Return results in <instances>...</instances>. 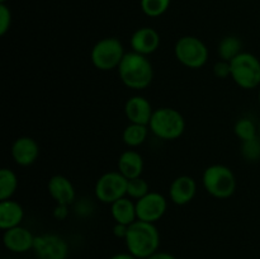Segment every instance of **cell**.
<instances>
[{
  "label": "cell",
  "instance_id": "f1b7e54d",
  "mask_svg": "<svg viewBox=\"0 0 260 259\" xmlns=\"http://www.w3.org/2000/svg\"><path fill=\"white\" fill-rule=\"evenodd\" d=\"M213 75L218 79L231 78V65L230 61L218 60L213 65Z\"/></svg>",
  "mask_w": 260,
  "mask_h": 259
},
{
  "label": "cell",
  "instance_id": "d590c367",
  "mask_svg": "<svg viewBox=\"0 0 260 259\" xmlns=\"http://www.w3.org/2000/svg\"><path fill=\"white\" fill-rule=\"evenodd\" d=\"M7 2V0H0V3H5Z\"/></svg>",
  "mask_w": 260,
  "mask_h": 259
},
{
  "label": "cell",
  "instance_id": "4316f807",
  "mask_svg": "<svg viewBox=\"0 0 260 259\" xmlns=\"http://www.w3.org/2000/svg\"><path fill=\"white\" fill-rule=\"evenodd\" d=\"M12 25V12L5 5V3L0 4V35L5 36Z\"/></svg>",
  "mask_w": 260,
  "mask_h": 259
},
{
  "label": "cell",
  "instance_id": "2e32d148",
  "mask_svg": "<svg viewBox=\"0 0 260 259\" xmlns=\"http://www.w3.org/2000/svg\"><path fill=\"white\" fill-rule=\"evenodd\" d=\"M132 51L149 56L154 53L160 46V36L154 28L142 27L135 30L129 38Z\"/></svg>",
  "mask_w": 260,
  "mask_h": 259
},
{
  "label": "cell",
  "instance_id": "ba28073f",
  "mask_svg": "<svg viewBox=\"0 0 260 259\" xmlns=\"http://www.w3.org/2000/svg\"><path fill=\"white\" fill-rule=\"evenodd\" d=\"M127 183H128V179L123 177L118 170L107 172L102 174L95 182L94 195L99 202L112 205L119 198L126 197Z\"/></svg>",
  "mask_w": 260,
  "mask_h": 259
},
{
  "label": "cell",
  "instance_id": "8fae6325",
  "mask_svg": "<svg viewBox=\"0 0 260 259\" xmlns=\"http://www.w3.org/2000/svg\"><path fill=\"white\" fill-rule=\"evenodd\" d=\"M36 235L24 226L19 225L8 229L3 233V244L9 251L15 254H23L33 250Z\"/></svg>",
  "mask_w": 260,
  "mask_h": 259
},
{
  "label": "cell",
  "instance_id": "7402d4cb",
  "mask_svg": "<svg viewBox=\"0 0 260 259\" xmlns=\"http://www.w3.org/2000/svg\"><path fill=\"white\" fill-rule=\"evenodd\" d=\"M18 189V177L9 168L0 170V201L10 200Z\"/></svg>",
  "mask_w": 260,
  "mask_h": 259
},
{
  "label": "cell",
  "instance_id": "1f68e13d",
  "mask_svg": "<svg viewBox=\"0 0 260 259\" xmlns=\"http://www.w3.org/2000/svg\"><path fill=\"white\" fill-rule=\"evenodd\" d=\"M147 259H177V256H174L173 254L168 253V251L157 250L156 253H154L151 256H149Z\"/></svg>",
  "mask_w": 260,
  "mask_h": 259
},
{
  "label": "cell",
  "instance_id": "6da1fadb",
  "mask_svg": "<svg viewBox=\"0 0 260 259\" xmlns=\"http://www.w3.org/2000/svg\"><path fill=\"white\" fill-rule=\"evenodd\" d=\"M117 71L122 84L134 90H144L149 88L154 80V68L151 61L147 56L135 51L126 52Z\"/></svg>",
  "mask_w": 260,
  "mask_h": 259
},
{
  "label": "cell",
  "instance_id": "5b68a950",
  "mask_svg": "<svg viewBox=\"0 0 260 259\" xmlns=\"http://www.w3.org/2000/svg\"><path fill=\"white\" fill-rule=\"evenodd\" d=\"M231 79L241 89L251 90L260 86V60L251 52H243L230 61Z\"/></svg>",
  "mask_w": 260,
  "mask_h": 259
},
{
  "label": "cell",
  "instance_id": "484cf974",
  "mask_svg": "<svg viewBox=\"0 0 260 259\" xmlns=\"http://www.w3.org/2000/svg\"><path fill=\"white\" fill-rule=\"evenodd\" d=\"M149 192V183L142 177L128 179V183H127V197L132 198L134 201H137L144 197V196H146Z\"/></svg>",
  "mask_w": 260,
  "mask_h": 259
},
{
  "label": "cell",
  "instance_id": "52a82bcc",
  "mask_svg": "<svg viewBox=\"0 0 260 259\" xmlns=\"http://www.w3.org/2000/svg\"><path fill=\"white\" fill-rule=\"evenodd\" d=\"M174 55L185 68L201 69L207 63L210 51L201 38L194 36H183L175 42Z\"/></svg>",
  "mask_w": 260,
  "mask_h": 259
},
{
  "label": "cell",
  "instance_id": "277c9868",
  "mask_svg": "<svg viewBox=\"0 0 260 259\" xmlns=\"http://www.w3.org/2000/svg\"><path fill=\"white\" fill-rule=\"evenodd\" d=\"M206 192L218 200H226L236 190V177L233 170L223 164H212L202 174Z\"/></svg>",
  "mask_w": 260,
  "mask_h": 259
},
{
  "label": "cell",
  "instance_id": "d6986e66",
  "mask_svg": "<svg viewBox=\"0 0 260 259\" xmlns=\"http://www.w3.org/2000/svg\"><path fill=\"white\" fill-rule=\"evenodd\" d=\"M111 215L114 222L129 226L137 220L136 202L129 197H122L111 205Z\"/></svg>",
  "mask_w": 260,
  "mask_h": 259
},
{
  "label": "cell",
  "instance_id": "9c48e42d",
  "mask_svg": "<svg viewBox=\"0 0 260 259\" xmlns=\"http://www.w3.org/2000/svg\"><path fill=\"white\" fill-rule=\"evenodd\" d=\"M69 244L57 234L37 235L33 245V253L37 259H68Z\"/></svg>",
  "mask_w": 260,
  "mask_h": 259
},
{
  "label": "cell",
  "instance_id": "f546056e",
  "mask_svg": "<svg viewBox=\"0 0 260 259\" xmlns=\"http://www.w3.org/2000/svg\"><path fill=\"white\" fill-rule=\"evenodd\" d=\"M69 216V206L68 205H56L53 210V217L58 221H63Z\"/></svg>",
  "mask_w": 260,
  "mask_h": 259
},
{
  "label": "cell",
  "instance_id": "83f0119b",
  "mask_svg": "<svg viewBox=\"0 0 260 259\" xmlns=\"http://www.w3.org/2000/svg\"><path fill=\"white\" fill-rule=\"evenodd\" d=\"M93 210L94 205L88 198H81L78 202L74 203V211L80 217H88V216H90L93 213Z\"/></svg>",
  "mask_w": 260,
  "mask_h": 259
},
{
  "label": "cell",
  "instance_id": "9a60e30c",
  "mask_svg": "<svg viewBox=\"0 0 260 259\" xmlns=\"http://www.w3.org/2000/svg\"><path fill=\"white\" fill-rule=\"evenodd\" d=\"M155 109L151 103L142 95H132L124 104V114L129 123H139L149 126L150 119Z\"/></svg>",
  "mask_w": 260,
  "mask_h": 259
},
{
  "label": "cell",
  "instance_id": "d6a6232c",
  "mask_svg": "<svg viewBox=\"0 0 260 259\" xmlns=\"http://www.w3.org/2000/svg\"><path fill=\"white\" fill-rule=\"evenodd\" d=\"M109 259H136L135 258L132 254H129L128 251H126V253H117L114 254V255H112Z\"/></svg>",
  "mask_w": 260,
  "mask_h": 259
},
{
  "label": "cell",
  "instance_id": "d4e9b609",
  "mask_svg": "<svg viewBox=\"0 0 260 259\" xmlns=\"http://www.w3.org/2000/svg\"><path fill=\"white\" fill-rule=\"evenodd\" d=\"M170 5V0H141V9L147 17L157 18L164 14Z\"/></svg>",
  "mask_w": 260,
  "mask_h": 259
},
{
  "label": "cell",
  "instance_id": "ac0fdd59",
  "mask_svg": "<svg viewBox=\"0 0 260 259\" xmlns=\"http://www.w3.org/2000/svg\"><path fill=\"white\" fill-rule=\"evenodd\" d=\"M24 208L14 200L0 201V229L3 231L22 225Z\"/></svg>",
  "mask_w": 260,
  "mask_h": 259
},
{
  "label": "cell",
  "instance_id": "5bb4252c",
  "mask_svg": "<svg viewBox=\"0 0 260 259\" xmlns=\"http://www.w3.org/2000/svg\"><path fill=\"white\" fill-rule=\"evenodd\" d=\"M47 190L56 205L71 206L76 201V190L74 184L65 175L56 174L48 179Z\"/></svg>",
  "mask_w": 260,
  "mask_h": 259
},
{
  "label": "cell",
  "instance_id": "ffe728a7",
  "mask_svg": "<svg viewBox=\"0 0 260 259\" xmlns=\"http://www.w3.org/2000/svg\"><path fill=\"white\" fill-rule=\"evenodd\" d=\"M149 126L139 123H128L122 131V140L131 149L139 147L146 141L149 136Z\"/></svg>",
  "mask_w": 260,
  "mask_h": 259
},
{
  "label": "cell",
  "instance_id": "4dcf8cb0",
  "mask_svg": "<svg viewBox=\"0 0 260 259\" xmlns=\"http://www.w3.org/2000/svg\"><path fill=\"white\" fill-rule=\"evenodd\" d=\"M127 231H128V226L127 225H123V223H114L113 229H112V233H113V235L116 236V238L118 239H126L127 236Z\"/></svg>",
  "mask_w": 260,
  "mask_h": 259
},
{
  "label": "cell",
  "instance_id": "603a6c76",
  "mask_svg": "<svg viewBox=\"0 0 260 259\" xmlns=\"http://www.w3.org/2000/svg\"><path fill=\"white\" fill-rule=\"evenodd\" d=\"M234 134L240 142L248 141L259 136V127L249 117H241L234 124Z\"/></svg>",
  "mask_w": 260,
  "mask_h": 259
},
{
  "label": "cell",
  "instance_id": "7c38bea8",
  "mask_svg": "<svg viewBox=\"0 0 260 259\" xmlns=\"http://www.w3.org/2000/svg\"><path fill=\"white\" fill-rule=\"evenodd\" d=\"M13 160L19 167H29L35 164L40 156V146L37 141L29 136H20L15 139L10 149Z\"/></svg>",
  "mask_w": 260,
  "mask_h": 259
},
{
  "label": "cell",
  "instance_id": "4fadbf2b",
  "mask_svg": "<svg viewBox=\"0 0 260 259\" xmlns=\"http://www.w3.org/2000/svg\"><path fill=\"white\" fill-rule=\"evenodd\" d=\"M197 182L189 175H179L169 187V198L174 205L185 206L194 200L197 195Z\"/></svg>",
  "mask_w": 260,
  "mask_h": 259
},
{
  "label": "cell",
  "instance_id": "8992f818",
  "mask_svg": "<svg viewBox=\"0 0 260 259\" xmlns=\"http://www.w3.org/2000/svg\"><path fill=\"white\" fill-rule=\"evenodd\" d=\"M126 55L123 43L116 37H106L93 46L90 61L94 68L101 71H111L118 69L122 58Z\"/></svg>",
  "mask_w": 260,
  "mask_h": 259
},
{
  "label": "cell",
  "instance_id": "836d02e7",
  "mask_svg": "<svg viewBox=\"0 0 260 259\" xmlns=\"http://www.w3.org/2000/svg\"><path fill=\"white\" fill-rule=\"evenodd\" d=\"M258 102H259V104H260V86H259V91H258Z\"/></svg>",
  "mask_w": 260,
  "mask_h": 259
},
{
  "label": "cell",
  "instance_id": "e0dca14e",
  "mask_svg": "<svg viewBox=\"0 0 260 259\" xmlns=\"http://www.w3.org/2000/svg\"><path fill=\"white\" fill-rule=\"evenodd\" d=\"M117 170L127 179L141 177L144 172V157L136 150H126L119 155Z\"/></svg>",
  "mask_w": 260,
  "mask_h": 259
},
{
  "label": "cell",
  "instance_id": "3957f363",
  "mask_svg": "<svg viewBox=\"0 0 260 259\" xmlns=\"http://www.w3.org/2000/svg\"><path fill=\"white\" fill-rule=\"evenodd\" d=\"M149 128L157 139L165 141L177 140L184 134L185 119L178 109L170 107L156 108L150 119Z\"/></svg>",
  "mask_w": 260,
  "mask_h": 259
},
{
  "label": "cell",
  "instance_id": "e575fe53",
  "mask_svg": "<svg viewBox=\"0 0 260 259\" xmlns=\"http://www.w3.org/2000/svg\"><path fill=\"white\" fill-rule=\"evenodd\" d=\"M258 127H259V139H260V123H259Z\"/></svg>",
  "mask_w": 260,
  "mask_h": 259
},
{
  "label": "cell",
  "instance_id": "cb8c5ba5",
  "mask_svg": "<svg viewBox=\"0 0 260 259\" xmlns=\"http://www.w3.org/2000/svg\"><path fill=\"white\" fill-rule=\"evenodd\" d=\"M240 154L244 160L249 163H256L260 160V139L259 136L255 139L243 141L240 144Z\"/></svg>",
  "mask_w": 260,
  "mask_h": 259
},
{
  "label": "cell",
  "instance_id": "44dd1931",
  "mask_svg": "<svg viewBox=\"0 0 260 259\" xmlns=\"http://www.w3.org/2000/svg\"><path fill=\"white\" fill-rule=\"evenodd\" d=\"M217 52L220 60L231 61L243 52V42L236 36H225L218 43Z\"/></svg>",
  "mask_w": 260,
  "mask_h": 259
},
{
  "label": "cell",
  "instance_id": "7a4b0ae2",
  "mask_svg": "<svg viewBox=\"0 0 260 259\" xmlns=\"http://www.w3.org/2000/svg\"><path fill=\"white\" fill-rule=\"evenodd\" d=\"M127 251L136 259H147L159 250L160 233L156 225L136 220L128 226L124 239Z\"/></svg>",
  "mask_w": 260,
  "mask_h": 259
},
{
  "label": "cell",
  "instance_id": "30bf717a",
  "mask_svg": "<svg viewBox=\"0 0 260 259\" xmlns=\"http://www.w3.org/2000/svg\"><path fill=\"white\" fill-rule=\"evenodd\" d=\"M136 202L137 220L146 221V222L155 223L165 215L168 210V201L161 193L150 190L146 196H144Z\"/></svg>",
  "mask_w": 260,
  "mask_h": 259
}]
</instances>
